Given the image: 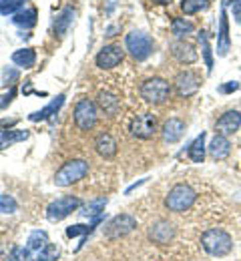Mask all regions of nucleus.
<instances>
[{"label": "nucleus", "instance_id": "f8f14e48", "mask_svg": "<svg viewBox=\"0 0 241 261\" xmlns=\"http://www.w3.org/2000/svg\"><path fill=\"white\" fill-rule=\"evenodd\" d=\"M121 61H123V48L121 46H117V44H109V46H103L101 48V53L97 55V59H95V63L99 68H115L117 65H121Z\"/></svg>", "mask_w": 241, "mask_h": 261}, {"label": "nucleus", "instance_id": "f704fd0d", "mask_svg": "<svg viewBox=\"0 0 241 261\" xmlns=\"http://www.w3.org/2000/svg\"><path fill=\"white\" fill-rule=\"evenodd\" d=\"M241 85L237 83V81H229V83H225V85H221L217 91L221 93V95H231V93H235L237 89H239Z\"/></svg>", "mask_w": 241, "mask_h": 261}, {"label": "nucleus", "instance_id": "b1692460", "mask_svg": "<svg viewBox=\"0 0 241 261\" xmlns=\"http://www.w3.org/2000/svg\"><path fill=\"white\" fill-rule=\"evenodd\" d=\"M12 22L20 29H33L36 24V10L35 8H24V10H18L14 16H12Z\"/></svg>", "mask_w": 241, "mask_h": 261}, {"label": "nucleus", "instance_id": "aec40b11", "mask_svg": "<svg viewBox=\"0 0 241 261\" xmlns=\"http://www.w3.org/2000/svg\"><path fill=\"white\" fill-rule=\"evenodd\" d=\"M97 102H99V107L104 111V115H109V117H115L119 111H121V100L117 95H113V93H99V98H97Z\"/></svg>", "mask_w": 241, "mask_h": 261}, {"label": "nucleus", "instance_id": "9d476101", "mask_svg": "<svg viewBox=\"0 0 241 261\" xmlns=\"http://www.w3.org/2000/svg\"><path fill=\"white\" fill-rule=\"evenodd\" d=\"M157 133V117L153 113H141L131 123V135L137 139H151Z\"/></svg>", "mask_w": 241, "mask_h": 261}, {"label": "nucleus", "instance_id": "423d86ee", "mask_svg": "<svg viewBox=\"0 0 241 261\" xmlns=\"http://www.w3.org/2000/svg\"><path fill=\"white\" fill-rule=\"evenodd\" d=\"M135 229H137V219L129 213H121L104 225V237L106 239H121V237L133 233Z\"/></svg>", "mask_w": 241, "mask_h": 261}, {"label": "nucleus", "instance_id": "f03ea898", "mask_svg": "<svg viewBox=\"0 0 241 261\" xmlns=\"http://www.w3.org/2000/svg\"><path fill=\"white\" fill-rule=\"evenodd\" d=\"M195 199H197V193H195L193 187H189L185 183H179L169 191V195L165 197V207L173 213H185L193 207Z\"/></svg>", "mask_w": 241, "mask_h": 261}, {"label": "nucleus", "instance_id": "2f4dec72", "mask_svg": "<svg viewBox=\"0 0 241 261\" xmlns=\"http://www.w3.org/2000/svg\"><path fill=\"white\" fill-rule=\"evenodd\" d=\"M18 10H22V0H2L0 2L2 16H14Z\"/></svg>", "mask_w": 241, "mask_h": 261}, {"label": "nucleus", "instance_id": "e433bc0d", "mask_svg": "<svg viewBox=\"0 0 241 261\" xmlns=\"http://www.w3.org/2000/svg\"><path fill=\"white\" fill-rule=\"evenodd\" d=\"M231 12H233L235 22L241 24V0H233V2H231Z\"/></svg>", "mask_w": 241, "mask_h": 261}, {"label": "nucleus", "instance_id": "393cba45", "mask_svg": "<svg viewBox=\"0 0 241 261\" xmlns=\"http://www.w3.org/2000/svg\"><path fill=\"white\" fill-rule=\"evenodd\" d=\"M12 63L22 68H33L36 63V55L33 48H20L16 53H12Z\"/></svg>", "mask_w": 241, "mask_h": 261}, {"label": "nucleus", "instance_id": "a211bd4d", "mask_svg": "<svg viewBox=\"0 0 241 261\" xmlns=\"http://www.w3.org/2000/svg\"><path fill=\"white\" fill-rule=\"evenodd\" d=\"M95 149L103 159H113L117 155V141L109 133H101L95 139Z\"/></svg>", "mask_w": 241, "mask_h": 261}, {"label": "nucleus", "instance_id": "4be33fe9", "mask_svg": "<svg viewBox=\"0 0 241 261\" xmlns=\"http://www.w3.org/2000/svg\"><path fill=\"white\" fill-rule=\"evenodd\" d=\"M205 133H201L191 145H189V159L193 161V163H203V159H205Z\"/></svg>", "mask_w": 241, "mask_h": 261}, {"label": "nucleus", "instance_id": "0eeeda50", "mask_svg": "<svg viewBox=\"0 0 241 261\" xmlns=\"http://www.w3.org/2000/svg\"><path fill=\"white\" fill-rule=\"evenodd\" d=\"M81 207V199L78 197H59L57 201H52L48 207H46V217L48 221H63L65 217H69L72 211H76Z\"/></svg>", "mask_w": 241, "mask_h": 261}, {"label": "nucleus", "instance_id": "7c9ffc66", "mask_svg": "<svg viewBox=\"0 0 241 261\" xmlns=\"http://www.w3.org/2000/svg\"><path fill=\"white\" fill-rule=\"evenodd\" d=\"M99 221H101V217H95L91 225H70V227L67 229V235H69V237H76V235H81V233H83V235H85V237H83V243H85L87 235L93 231V227H97V223H99ZM83 243H81V245H83Z\"/></svg>", "mask_w": 241, "mask_h": 261}, {"label": "nucleus", "instance_id": "6e6552de", "mask_svg": "<svg viewBox=\"0 0 241 261\" xmlns=\"http://www.w3.org/2000/svg\"><path fill=\"white\" fill-rule=\"evenodd\" d=\"M74 123L81 130H91L97 123V105L91 98H81L74 107Z\"/></svg>", "mask_w": 241, "mask_h": 261}, {"label": "nucleus", "instance_id": "c756f323", "mask_svg": "<svg viewBox=\"0 0 241 261\" xmlns=\"http://www.w3.org/2000/svg\"><path fill=\"white\" fill-rule=\"evenodd\" d=\"M209 6V0H181V10L185 14H197Z\"/></svg>", "mask_w": 241, "mask_h": 261}, {"label": "nucleus", "instance_id": "20e7f679", "mask_svg": "<svg viewBox=\"0 0 241 261\" xmlns=\"http://www.w3.org/2000/svg\"><path fill=\"white\" fill-rule=\"evenodd\" d=\"M139 93H141V98H145L149 105H163L167 98L171 97V85L165 79L153 76V79H147L141 85Z\"/></svg>", "mask_w": 241, "mask_h": 261}, {"label": "nucleus", "instance_id": "473e14b6", "mask_svg": "<svg viewBox=\"0 0 241 261\" xmlns=\"http://www.w3.org/2000/svg\"><path fill=\"white\" fill-rule=\"evenodd\" d=\"M57 259H59V247L52 245V243H48L46 247H42L36 253V257L33 261H57Z\"/></svg>", "mask_w": 241, "mask_h": 261}, {"label": "nucleus", "instance_id": "4468645a", "mask_svg": "<svg viewBox=\"0 0 241 261\" xmlns=\"http://www.w3.org/2000/svg\"><path fill=\"white\" fill-rule=\"evenodd\" d=\"M231 48V38H229V20L225 8L219 14V33H217V57H227Z\"/></svg>", "mask_w": 241, "mask_h": 261}, {"label": "nucleus", "instance_id": "5701e85b", "mask_svg": "<svg viewBox=\"0 0 241 261\" xmlns=\"http://www.w3.org/2000/svg\"><path fill=\"white\" fill-rule=\"evenodd\" d=\"M29 139V130H4L0 129V149H6L14 143L26 141Z\"/></svg>", "mask_w": 241, "mask_h": 261}, {"label": "nucleus", "instance_id": "f3484780", "mask_svg": "<svg viewBox=\"0 0 241 261\" xmlns=\"http://www.w3.org/2000/svg\"><path fill=\"white\" fill-rule=\"evenodd\" d=\"M183 133H185V123L181 121V119H169V121H165V125H163V129H161V137H163V141L165 143H177V141H181V137H183Z\"/></svg>", "mask_w": 241, "mask_h": 261}, {"label": "nucleus", "instance_id": "7ed1b4c3", "mask_svg": "<svg viewBox=\"0 0 241 261\" xmlns=\"http://www.w3.org/2000/svg\"><path fill=\"white\" fill-rule=\"evenodd\" d=\"M125 46L129 50V55L135 59V61H147L153 50H155V40L143 31H133V33L127 34L125 38Z\"/></svg>", "mask_w": 241, "mask_h": 261}, {"label": "nucleus", "instance_id": "72a5a7b5", "mask_svg": "<svg viewBox=\"0 0 241 261\" xmlns=\"http://www.w3.org/2000/svg\"><path fill=\"white\" fill-rule=\"evenodd\" d=\"M18 209V203L12 195H0V213L4 215H10V213H16Z\"/></svg>", "mask_w": 241, "mask_h": 261}, {"label": "nucleus", "instance_id": "1a4fd4ad", "mask_svg": "<svg viewBox=\"0 0 241 261\" xmlns=\"http://www.w3.org/2000/svg\"><path fill=\"white\" fill-rule=\"evenodd\" d=\"M201 87V76L195 70H183L175 76V91L181 98H189L197 95Z\"/></svg>", "mask_w": 241, "mask_h": 261}, {"label": "nucleus", "instance_id": "bb28decb", "mask_svg": "<svg viewBox=\"0 0 241 261\" xmlns=\"http://www.w3.org/2000/svg\"><path fill=\"white\" fill-rule=\"evenodd\" d=\"M48 245V235L44 233V231H33L31 235H29V241H26V249L33 253V251H40L42 247H46Z\"/></svg>", "mask_w": 241, "mask_h": 261}, {"label": "nucleus", "instance_id": "4c0bfd02", "mask_svg": "<svg viewBox=\"0 0 241 261\" xmlns=\"http://www.w3.org/2000/svg\"><path fill=\"white\" fill-rule=\"evenodd\" d=\"M153 4H171L173 0H151Z\"/></svg>", "mask_w": 241, "mask_h": 261}, {"label": "nucleus", "instance_id": "cd10ccee", "mask_svg": "<svg viewBox=\"0 0 241 261\" xmlns=\"http://www.w3.org/2000/svg\"><path fill=\"white\" fill-rule=\"evenodd\" d=\"M193 31H195V24H193L191 20H187V18H175L171 22V33L175 34V36H179V38L191 34Z\"/></svg>", "mask_w": 241, "mask_h": 261}, {"label": "nucleus", "instance_id": "58836bf2", "mask_svg": "<svg viewBox=\"0 0 241 261\" xmlns=\"http://www.w3.org/2000/svg\"><path fill=\"white\" fill-rule=\"evenodd\" d=\"M0 2H2V0H0Z\"/></svg>", "mask_w": 241, "mask_h": 261}, {"label": "nucleus", "instance_id": "f257e3e1", "mask_svg": "<svg viewBox=\"0 0 241 261\" xmlns=\"http://www.w3.org/2000/svg\"><path fill=\"white\" fill-rule=\"evenodd\" d=\"M201 247L211 257H225L233 249V239L225 229H207L201 235Z\"/></svg>", "mask_w": 241, "mask_h": 261}, {"label": "nucleus", "instance_id": "a878e982", "mask_svg": "<svg viewBox=\"0 0 241 261\" xmlns=\"http://www.w3.org/2000/svg\"><path fill=\"white\" fill-rule=\"evenodd\" d=\"M104 205H106V197H99V199H93V201H89L85 207H83V215L85 217H101L104 211Z\"/></svg>", "mask_w": 241, "mask_h": 261}, {"label": "nucleus", "instance_id": "412c9836", "mask_svg": "<svg viewBox=\"0 0 241 261\" xmlns=\"http://www.w3.org/2000/svg\"><path fill=\"white\" fill-rule=\"evenodd\" d=\"M72 20H74V10H72L70 6L63 8L61 14L55 18V33L59 34V36H65V34L69 33Z\"/></svg>", "mask_w": 241, "mask_h": 261}, {"label": "nucleus", "instance_id": "c85d7f7f", "mask_svg": "<svg viewBox=\"0 0 241 261\" xmlns=\"http://www.w3.org/2000/svg\"><path fill=\"white\" fill-rule=\"evenodd\" d=\"M197 40L201 44V53H203V59H205V66H207V72L213 70V50H211V44H209V38H207V33L201 31L197 34Z\"/></svg>", "mask_w": 241, "mask_h": 261}, {"label": "nucleus", "instance_id": "9b49d317", "mask_svg": "<svg viewBox=\"0 0 241 261\" xmlns=\"http://www.w3.org/2000/svg\"><path fill=\"white\" fill-rule=\"evenodd\" d=\"M239 127H241V111H227V113H223V115L217 119V123H215L217 135H225V137L237 133Z\"/></svg>", "mask_w": 241, "mask_h": 261}, {"label": "nucleus", "instance_id": "2eb2a0df", "mask_svg": "<svg viewBox=\"0 0 241 261\" xmlns=\"http://www.w3.org/2000/svg\"><path fill=\"white\" fill-rule=\"evenodd\" d=\"M149 239L157 245H167L175 239V227L169 221H157L153 227L149 229Z\"/></svg>", "mask_w": 241, "mask_h": 261}, {"label": "nucleus", "instance_id": "c9c22d12", "mask_svg": "<svg viewBox=\"0 0 241 261\" xmlns=\"http://www.w3.org/2000/svg\"><path fill=\"white\" fill-rule=\"evenodd\" d=\"M18 79V70H14V68H4V72H2V83L4 85H12V81H16Z\"/></svg>", "mask_w": 241, "mask_h": 261}, {"label": "nucleus", "instance_id": "6ab92c4d", "mask_svg": "<svg viewBox=\"0 0 241 261\" xmlns=\"http://www.w3.org/2000/svg\"><path fill=\"white\" fill-rule=\"evenodd\" d=\"M65 105V95H59L57 98H52L44 109H40V111H36L33 115H29V119L31 121H44V119H50L52 115H57L59 113V109Z\"/></svg>", "mask_w": 241, "mask_h": 261}, {"label": "nucleus", "instance_id": "ddd939ff", "mask_svg": "<svg viewBox=\"0 0 241 261\" xmlns=\"http://www.w3.org/2000/svg\"><path fill=\"white\" fill-rule=\"evenodd\" d=\"M171 55L181 65H193L199 59L195 46L189 44V42H185V40H175V42H171Z\"/></svg>", "mask_w": 241, "mask_h": 261}, {"label": "nucleus", "instance_id": "dca6fc26", "mask_svg": "<svg viewBox=\"0 0 241 261\" xmlns=\"http://www.w3.org/2000/svg\"><path fill=\"white\" fill-rule=\"evenodd\" d=\"M207 151H209V155H211L213 161H223V159H227L229 153H231V143H229V139H227L225 135H215V137L211 139Z\"/></svg>", "mask_w": 241, "mask_h": 261}, {"label": "nucleus", "instance_id": "39448f33", "mask_svg": "<svg viewBox=\"0 0 241 261\" xmlns=\"http://www.w3.org/2000/svg\"><path fill=\"white\" fill-rule=\"evenodd\" d=\"M89 173V163L83 161V159H74V161H69L65 163L55 175V183L59 187H69L72 183L85 179V175Z\"/></svg>", "mask_w": 241, "mask_h": 261}]
</instances>
